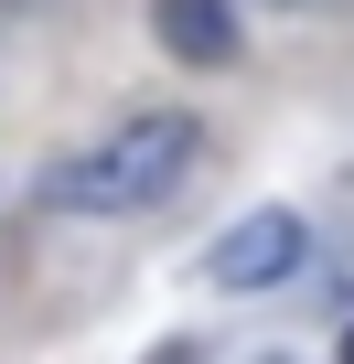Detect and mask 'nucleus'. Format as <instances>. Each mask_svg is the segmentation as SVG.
<instances>
[{"instance_id": "nucleus-2", "label": "nucleus", "mask_w": 354, "mask_h": 364, "mask_svg": "<svg viewBox=\"0 0 354 364\" xmlns=\"http://www.w3.org/2000/svg\"><path fill=\"white\" fill-rule=\"evenodd\" d=\"M301 257H311L301 215H290V204H258V215H236V225L204 247V279H215V289H279V279H301Z\"/></svg>"}, {"instance_id": "nucleus-4", "label": "nucleus", "mask_w": 354, "mask_h": 364, "mask_svg": "<svg viewBox=\"0 0 354 364\" xmlns=\"http://www.w3.org/2000/svg\"><path fill=\"white\" fill-rule=\"evenodd\" d=\"M343 364H354V321H343Z\"/></svg>"}, {"instance_id": "nucleus-3", "label": "nucleus", "mask_w": 354, "mask_h": 364, "mask_svg": "<svg viewBox=\"0 0 354 364\" xmlns=\"http://www.w3.org/2000/svg\"><path fill=\"white\" fill-rule=\"evenodd\" d=\"M172 65H226L236 54V0H150Z\"/></svg>"}, {"instance_id": "nucleus-1", "label": "nucleus", "mask_w": 354, "mask_h": 364, "mask_svg": "<svg viewBox=\"0 0 354 364\" xmlns=\"http://www.w3.org/2000/svg\"><path fill=\"white\" fill-rule=\"evenodd\" d=\"M194 150H204L194 107H129L118 129H97L86 150H65L43 171V215H140L183 182Z\"/></svg>"}, {"instance_id": "nucleus-5", "label": "nucleus", "mask_w": 354, "mask_h": 364, "mask_svg": "<svg viewBox=\"0 0 354 364\" xmlns=\"http://www.w3.org/2000/svg\"><path fill=\"white\" fill-rule=\"evenodd\" d=\"M279 11H301V0H279Z\"/></svg>"}]
</instances>
